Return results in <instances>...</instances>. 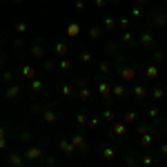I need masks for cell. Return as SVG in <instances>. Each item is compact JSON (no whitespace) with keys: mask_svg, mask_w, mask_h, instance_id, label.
I'll return each mask as SVG.
<instances>
[{"mask_svg":"<svg viewBox=\"0 0 167 167\" xmlns=\"http://www.w3.org/2000/svg\"><path fill=\"white\" fill-rule=\"evenodd\" d=\"M154 22H156V25H160V27H165L167 25V13H154Z\"/></svg>","mask_w":167,"mask_h":167,"instance_id":"obj_2","label":"cell"},{"mask_svg":"<svg viewBox=\"0 0 167 167\" xmlns=\"http://www.w3.org/2000/svg\"><path fill=\"white\" fill-rule=\"evenodd\" d=\"M154 58H156V60H158V62H163V58H165V56H163V54H160V51H158V54H154Z\"/></svg>","mask_w":167,"mask_h":167,"instance_id":"obj_32","label":"cell"},{"mask_svg":"<svg viewBox=\"0 0 167 167\" xmlns=\"http://www.w3.org/2000/svg\"><path fill=\"white\" fill-rule=\"evenodd\" d=\"M100 94H103V96H107V94H109V87H107V83H103V85H100Z\"/></svg>","mask_w":167,"mask_h":167,"instance_id":"obj_18","label":"cell"},{"mask_svg":"<svg viewBox=\"0 0 167 167\" xmlns=\"http://www.w3.org/2000/svg\"><path fill=\"white\" fill-rule=\"evenodd\" d=\"M145 76H147V78H156V76H158V67L149 65V67L145 69Z\"/></svg>","mask_w":167,"mask_h":167,"instance_id":"obj_4","label":"cell"},{"mask_svg":"<svg viewBox=\"0 0 167 167\" xmlns=\"http://www.w3.org/2000/svg\"><path fill=\"white\" fill-rule=\"evenodd\" d=\"M134 118H136V116H134V114H132V111H129V114H127V116H125V121H127V123H132V121H134Z\"/></svg>","mask_w":167,"mask_h":167,"instance_id":"obj_29","label":"cell"},{"mask_svg":"<svg viewBox=\"0 0 167 167\" xmlns=\"http://www.w3.org/2000/svg\"><path fill=\"white\" fill-rule=\"evenodd\" d=\"M27 158H29V160L40 158V149H38V147H29V149H27Z\"/></svg>","mask_w":167,"mask_h":167,"instance_id":"obj_3","label":"cell"},{"mask_svg":"<svg viewBox=\"0 0 167 167\" xmlns=\"http://www.w3.org/2000/svg\"><path fill=\"white\" fill-rule=\"evenodd\" d=\"M9 163H11V165H18V167L22 165V163H20V156H18V154H13V156L9 158Z\"/></svg>","mask_w":167,"mask_h":167,"instance_id":"obj_11","label":"cell"},{"mask_svg":"<svg viewBox=\"0 0 167 167\" xmlns=\"http://www.w3.org/2000/svg\"><path fill=\"white\" fill-rule=\"evenodd\" d=\"M74 145H76L78 149H83V147H85V143H83V138H80V136H76V138H74Z\"/></svg>","mask_w":167,"mask_h":167,"instance_id":"obj_13","label":"cell"},{"mask_svg":"<svg viewBox=\"0 0 167 167\" xmlns=\"http://www.w3.org/2000/svg\"><path fill=\"white\" fill-rule=\"evenodd\" d=\"M163 96H165V91H163L160 87H156V89H154V98H156V100H160Z\"/></svg>","mask_w":167,"mask_h":167,"instance_id":"obj_9","label":"cell"},{"mask_svg":"<svg viewBox=\"0 0 167 167\" xmlns=\"http://www.w3.org/2000/svg\"><path fill=\"white\" fill-rule=\"evenodd\" d=\"M160 149H163V154H167V143H165V145H163Z\"/></svg>","mask_w":167,"mask_h":167,"instance_id":"obj_33","label":"cell"},{"mask_svg":"<svg viewBox=\"0 0 167 167\" xmlns=\"http://www.w3.org/2000/svg\"><path fill=\"white\" fill-rule=\"evenodd\" d=\"M136 96L143 98V96H145V89H143V87H136Z\"/></svg>","mask_w":167,"mask_h":167,"instance_id":"obj_22","label":"cell"},{"mask_svg":"<svg viewBox=\"0 0 167 167\" xmlns=\"http://www.w3.org/2000/svg\"><path fill=\"white\" fill-rule=\"evenodd\" d=\"M60 149H62V152H67V154H71V152H74V147H71L67 140H60Z\"/></svg>","mask_w":167,"mask_h":167,"instance_id":"obj_5","label":"cell"},{"mask_svg":"<svg viewBox=\"0 0 167 167\" xmlns=\"http://www.w3.org/2000/svg\"><path fill=\"white\" fill-rule=\"evenodd\" d=\"M22 74H25L27 78H31V76H34V69H31V67H25V69H22Z\"/></svg>","mask_w":167,"mask_h":167,"instance_id":"obj_16","label":"cell"},{"mask_svg":"<svg viewBox=\"0 0 167 167\" xmlns=\"http://www.w3.org/2000/svg\"><path fill=\"white\" fill-rule=\"evenodd\" d=\"M78 123H80V125H87V123H89V121H87V116H85V114H80V116H78Z\"/></svg>","mask_w":167,"mask_h":167,"instance_id":"obj_20","label":"cell"},{"mask_svg":"<svg viewBox=\"0 0 167 167\" xmlns=\"http://www.w3.org/2000/svg\"><path fill=\"white\" fill-rule=\"evenodd\" d=\"M16 94H18V87H16V85H11V87H9V91H7V96H9V98H13Z\"/></svg>","mask_w":167,"mask_h":167,"instance_id":"obj_14","label":"cell"},{"mask_svg":"<svg viewBox=\"0 0 167 167\" xmlns=\"http://www.w3.org/2000/svg\"><path fill=\"white\" fill-rule=\"evenodd\" d=\"M140 42H143V47H154V42H156V38H154L152 34H143V38H140Z\"/></svg>","mask_w":167,"mask_h":167,"instance_id":"obj_1","label":"cell"},{"mask_svg":"<svg viewBox=\"0 0 167 167\" xmlns=\"http://www.w3.org/2000/svg\"><path fill=\"white\" fill-rule=\"evenodd\" d=\"M105 158L111 160V158H114V149H105Z\"/></svg>","mask_w":167,"mask_h":167,"instance_id":"obj_24","label":"cell"},{"mask_svg":"<svg viewBox=\"0 0 167 167\" xmlns=\"http://www.w3.org/2000/svg\"><path fill=\"white\" fill-rule=\"evenodd\" d=\"M31 89H34L36 94H38V91H42V83H40V80H34V83H31Z\"/></svg>","mask_w":167,"mask_h":167,"instance_id":"obj_8","label":"cell"},{"mask_svg":"<svg viewBox=\"0 0 167 167\" xmlns=\"http://www.w3.org/2000/svg\"><path fill=\"white\" fill-rule=\"evenodd\" d=\"M143 163H145V165H152L154 160H152V156H145V158H143Z\"/></svg>","mask_w":167,"mask_h":167,"instance_id":"obj_30","label":"cell"},{"mask_svg":"<svg viewBox=\"0 0 167 167\" xmlns=\"http://www.w3.org/2000/svg\"><path fill=\"white\" fill-rule=\"evenodd\" d=\"M105 27H107V29H111V27H114V20H111V18H107V20H105Z\"/></svg>","mask_w":167,"mask_h":167,"instance_id":"obj_26","label":"cell"},{"mask_svg":"<svg viewBox=\"0 0 167 167\" xmlns=\"http://www.w3.org/2000/svg\"><path fill=\"white\" fill-rule=\"evenodd\" d=\"M62 94H65V96H69V94H71V87H69V85H62Z\"/></svg>","mask_w":167,"mask_h":167,"instance_id":"obj_25","label":"cell"},{"mask_svg":"<svg viewBox=\"0 0 167 167\" xmlns=\"http://www.w3.org/2000/svg\"><path fill=\"white\" fill-rule=\"evenodd\" d=\"M5 147V132H0V149Z\"/></svg>","mask_w":167,"mask_h":167,"instance_id":"obj_27","label":"cell"},{"mask_svg":"<svg viewBox=\"0 0 167 167\" xmlns=\"http://www.w3.org/2000/svg\"><path fill=\"white\" fill-rule=\"evenodd\" d=\"M45 121H47V123H54V121H56V114H54V111H45Z\"/></svg>","mask_w":167,"mask_h":167,"instance_id":"obj_7","label":"cell"},{"mask_svg":"<svg viewBox=\"0 0 167 167\" xmlns=\"http://www.w3.org/2000/svg\"><path fill=\"white\" fill-rule=\"evenodd\" d=\"M123 78H125V80H132V78H134V69L125 67V69H123Z\"/></svg>","mask_w":167,"mask_h":167,"instance_id":"obj_6","label":"cell"},{"mask_svg":"<svg viewBox=\"0 0 167 167\" xmlns=\"http://www.w3.org/2000/svg\"><path fill=\"white\" fill-rule=\"evenodd\" d=\"M149 145H152V136L145 134V136H143V147H149Z\"/></svg>","mask_w":167,"mask_h":167,"instance_id":"obj_10","label":"cell"},{"mask_svg":"<svg viewBox=\"0 0 167 167\" xmlns=\"http://www.w3.org/2000/svg\"><path fill=\"white\" fill-rule=\"evenodd\" d=\"M123 42H134V36H132V34H125V36H123Z\"/></svg>","mask_w":167,"mask_h":167,"instance_id":"obj_23","label":"cell"},{"mask_svg":"<svg viewBox=\"0 0 167 167\" xmlns=\"http://www.w3.org/2000/svg\"><path fill=\"white\" fill-rule=\"evenodd\" d=\"M31 54H34L36 58H40V56H42V49H40V47H34V51H31Z\"/></svg>","mask_w":167,"mask_h":167,"instance_id":"obj_21","label":"cell"},{"mask_svg":"<svg viewBox=\"0 0 167 167\" xmlns=\"http://www.w3.org/2000/svg\"><path fill=\"white\" fill-rule=\"evenodd\" d=\"M158 114H160L158 107H152V109H149V116H152V118H158Z\"/></svg>","mask_w":167,"mask_h":167,"instance_id":"obj_19","label":"cell"},{"mask_svg":"<svg viewBox=\"0 0 167 167\" xmlns=\"http://www.w3.org/2000/svg\"><path fill=\"white\" fill-rule=\"evenodd\" d=\"M89 127H98V118H91V121H89Z\"/></svg>","mask_w":167,"mask_h":167,"instance_id":"obj_28","label":"cell"},{"mask_svg":"<svg viewBox=\"0 0 167 167\" xmlns=\"http://www.w3.org/2000/svg\"><path fill=\"white\" fill-rule=\"evenodd\" d=\"M114 132H116V134H118V136H121V134H125V127H123V125H121V123H118V125H116V127H114Z\"/></svg>","mask_w":167,"mask_h":167,"instance_id":"obj_17","label":"cell"},{"mask_svg":"<svg viewBox=\"0 0 167 167\" xmlns=\"http://www.w3.org/2000/svg\"><path fill=\"white\" fill-rule=\"evenodd\" d=\"M56 51H58V54H67V45H65V42H60V45L56 47Z\"/></svg>","mask_w":167,"mask_h":167,"instance_id":"obj_15","label":"cell"},{"mask_svg":"<svg viewBox=\"0 0 167 167\" xmlns=\"http://www.w3.org/2000/svg\"><path fill=\"white\" fill-rule=\"evenodd\" d=\"M80 58H83V60H85V62H87V60H89V58H91V56H89V54H87V51H83V54H80Z\"/></svg>","mask_w":167,"mask_h":167,"instance_id":"obj_31","label":"cell"},{"mask_svg":"<svg viewBox=\"0 0 167 167\" xmlns=\"http://www.w3.org/2000/svg\"><path fill=\"white\" fill-rule=\"evenodd\" d=\"M67 34H69V36H76V34H78V25H69Z\"/></svg>","mask_w":167,"mask_h":167,"instance_id":"obj_12","label":"cell"}]
</instances>
